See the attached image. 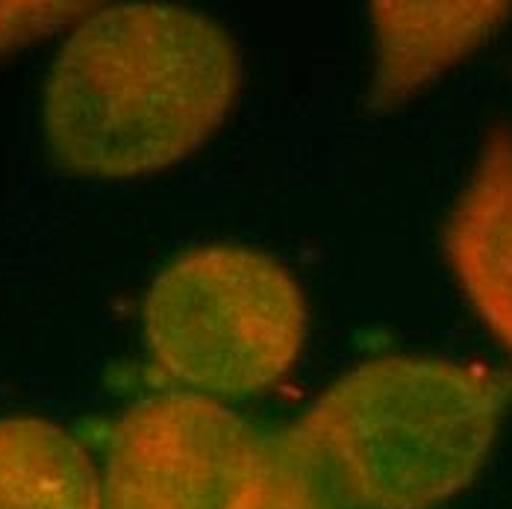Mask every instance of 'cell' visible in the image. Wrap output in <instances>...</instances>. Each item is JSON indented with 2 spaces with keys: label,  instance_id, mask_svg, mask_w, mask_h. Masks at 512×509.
<instances>
[{
  "label": "cell",
  "instance_id": "6da1fadb",
  "mask_svg": "<svg viewBox=\"0 0 512 509\" xmlns=\"http://www.w3.org/2000/svg\"><path fill=\"white\" fill-rule=\"evenodd\" d=\"M239 89L230 33L186 6L121 3L59 48L42 98L51 156L80 177H139L218 130Z\"/></svg>",
  "mask_w": 512,
  "mask_h": 509
},
{
  "label": "cell",
  "instance_id": "7a4b0ae2",
  "mask_svg": "<svg viewBox=\"0 0 512 509\" xmlns=\"http://www.w3.org/2000/svg\"><path fill=\"white\" fill-rule=\"evenodd\" d=\"M507 401L489 368L383 357L339 377L292 433L342 504L433 509L480 474Z\"/></svg>",
  "mask_w": 512,
  "mask_h": 509
},
{
  "label": "cell",
  "instance_id": "3957f363",
  "mask_svg": "<svg viewBox=\"0 0 512 509\" xmlns=\"http://www.w3.org/2000/svg\"><path fill=\"white\" fill-rule=\"evenodd\" d=\"M304 339L307 306L295 277L242 245L180 254L145 298V342L156 368L218 404L283 380Z\"/></svg>",
  "mask_w": 512,
  "mask_h": 509
},
{
  "label": "cell",
  "instance_id": "277c9868",
  "mask_svg": "<svg viewBox=\"0 0 512 509\" xmlns=\"http://www.w3.org/2000/svg\"><path fill=\"white\" fill-rule=\"evenodd\" d=\"M268 436L224 404L168 392L130 407L112 430L103 509H230Z\"/></svg>",
  "mask_w": 512,
  "mask_h": 509
},
{
  "label": "cell",
  "instance_id": "5b68a950",
  "mask_svg": "<svg viewBox=\"0 0 512 509\" xmlns=\"http://www.w3.org/2000/svg\"><path fill=\"white\" fill-rule=\"evenodd\" d=\"M445 256L477 318L512 354V133L495 130L445 224Z\"/></svg>",
  "mask_w": 512,
  "mask_h": 509
},
{
  "label": "cell",
  "instance_id": "8992f818",
  "mask_svg": "<svg viewBox=\"0 0 512 509\" xmlns=\"http://www.w3.org/2000/svg\"><path fill=\"white\" fill-rule=\"evenodd\" d=\"M377 68L371 103L398 106L465 56L483 48L512 18V3L451 0V3H371Z\"/></svg>",
  "mask_w": 512,
  "mask_h": 509
},
{
  "label": "cell",
  "instance_id": "52a82bcc",
  "mask_svg": "<svg viewBox=\"0 0 512 509\" xmlns=\"http://www.w3.org/2000/svg\"><path fill=\"white\" fill-rule=\"evenodd\" d=\"M0 509H103L83 445L42 418L0 421Z\"/></svg>",
  "mask_w": 512,
  "mask_h": 509
},
{
  "label": "cell",
  "instance_id": "ba28073f",
  "mask_svg": "<svg viewBox=\"0 0 512 509\" xmlns=\"http://www.w3.org/2000/svg\"><path fill=\"white\" fill-rule=\"evenodd\" d=\"M330 480L295 439V433L268 436L265 454L230 509H339Z\"/></svg>",
  "mask_w": 512,
  "mask_h": 509
},
{
  "label": "cell",
  "instance_id": "9c48e42d",
  "mask_svg": "<svg viewBox=\"0 0 512 509\" xmlns=\"http://www.w3.org/2000/svg\"><path fill=\"white\" fill-rule=\"evenodd\" d=\"M86 3H0V56L74 21Z\"/></svg>",
  "mask_w": 512,
  "mask_h": 509
}]
</instances>
